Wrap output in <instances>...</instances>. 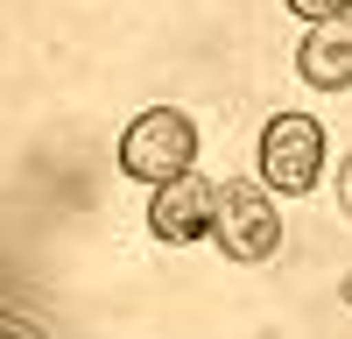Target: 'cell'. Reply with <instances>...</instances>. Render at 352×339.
<instances>
[{"label":"cell","mask_w":352,"mask_h":339,"mask_svg":"<svg viewBox=\"0 0 352 339\" xmlns=\"http://www.w3.org/2000/svg\"><path fill=\"white\" fill-rule=\"evenodd\" d=\"M212 240H219L226 262H268V254L282 247V212H275L268 184H247V177L219 184V226H212Z\"/></svg>","instance_id":"cell-3"},{"label":"cell","mask_w":352,"mask_h":339,"mask_svg":"<svg viewBox=\"0 0 352 339\" xmlns=\"http://www.w3.org/2000/svg\"><path fill=\"white\" fill-rule=\"evenodd\" d=\"M317 177H324V127L310 113H275L261 127V184L282 198H303L317 191Z\"/></svg>","instance_id":"cell-2"},{"label":"cell","mask_w":352,"mask_h":339,"mask_svg":"<svg viewBox=\"0 0 352 339\" xmlns=\"http://www.w3.org/2000/svg\"><path fill=\"white\" fill-rule=\"evenodd\" d=\"M212 226H219V184H212V177L184 170V177L155 184V198H148V234H155V240L184 247V240H204Z\"/></svg>","instance_id":"cell-4"},{"label":"cell","mask_w":352,"mask_h":339,"mask_svg":"<svg viewBox=\"0 0 352 339\" xmlns=\"http://www.w3.org/2000/svg\"><path fill=\"white\" fill-rule=\"evenodd\" d=\"M190 163H197V121H190V113L148 106V113L127 121V134H120V170H127V177L169 184V177H184Z\"/></svg>","instance_id":"cell-1"},{"label":"cell","mask_w":352,"mask_h":339,"mask_svg":"<svg viewBox=\"0 0 352 339\" xmlns=\"http://www.w3.org/2000/svg\"><path fill=\"white\" fill-rule=\"evenodd\" d=\"M338 212H345V219H352V156H345V163H338Z\"/></svg>","instance_id":"cell-7"},{"label":"cell","mask_w":352,"mask_h":339,"mask_svg":"<svg viewBox=\"0 0 352 339\" xmlns=\"http://www.w3.org/2000/svg\"><path fill=\"white\" fill-rule=\"evenodd\" d=\"M282 8L303 21H338V14H352V0H282Z\"/></svg>","instance_id":"cell-6"},{"label":"cell","mask_w":352,"mask_h":339,"mask_svg":"<svg viewBox=\"0 0 352 339\" xmlns=\"http://www.w3.org/2000/svg\"><path fill=\"white\" fill-rule=\"evenodd\" d=\"M296 78L310 85V92H345V85H352V14L303 28V43H296Z\"/></svg>","instance_id":"cell-5"}]
</instances>
